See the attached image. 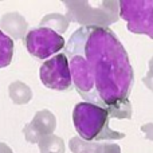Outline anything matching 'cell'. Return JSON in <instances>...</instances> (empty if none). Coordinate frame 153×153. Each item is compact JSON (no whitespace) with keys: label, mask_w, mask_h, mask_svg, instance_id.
Wrapping results in <instances>:
<instances>
[{"label":"cell","mask_w":153,"mask_h":153,"mask_svg":"<svg viewBox=\"0 0 153 153\" xmlns=\"http://www.w3.org/2000/svg\"><path fill=\"white\" fill-rule=\"evenodd\" d=\"M65 51L74 86L85 102L105 109L113 118H132L129 95L134 71L117 35L105 27L82 26Z\"/></svg>","instance_id":"1"},{"label":"cell","mask_w":153,"mask_h":153,"mask_svg":"<svg viewBox=\"0 0 153 153\" xmlns=\"http://www.w3.org/2000/svg\"><path fill=\"white\" fill-rule=\"evenodd\" d=\"M110 116L105 109L89 102H79L73 111V122L82 140L95 143L102 140H120L124 133L116 132L109 126Z\"/></svg>","instance_id":"2"},{"label":"cell","mask_w":153,"mask_h":153,"mask_svg":"<svg viewBox=\"0 0 153 153\" xmlns=\"http://www.w3.org/2000/svg\"><path fill=\"white\" fill-rule=\"evenodd\" d=\"M67 7V19L79 24L93 27H105L118 20L120 1H100L91 4L90 1H63Z\"/></svg>","instance_id":"3"},{"label":"cell","mask_w":153,"mask_h":153,"mask_svg":"<svg viewBox=\"0 0 153 153\" xmlns=\"http://www.w3.org/2000/svg\"><path fill=\"white\" fill-rule=\"evenodd\" d=\"M120 16L128 23L130 32L153 39V0H121Z\"/></svg>","instance_id":"4"},{"label":"cell","mask_w":153,"mask_h":153,"mask_svg":"<svg viewBox=\"0 0 153 153\" xmlns=\"http://www.w3.org/2000/svg\"><path fill=\"white\" fill-rule=\"evenodd\" d=\"M24 43L28 53L38 59L53 56L66 47L63 36L48 27H39L28 31L24 38Z\"/></svg>","instance_id":"5"},{"label":"cell","mask_w":153,"mask_h":153,"mask_svg":"<svg viewBox=\"0 0 153 153\" xmlns=\"http://www.w3.org/2000/svg\"><path fill=\"white\" fill-rule=\"evenodd\" d=\"M39 76L46 87L53 90H69L73 85L71 71L66 54H56L40 66Z\"/></svg>","instance_id":"6"},{"label":"cell","mask_w":153,"mask_h":153,"mask_svg":"<svg viewBox=\"0 0 153 153\" xmlns=\"http://www.w3.org/2000/svg\"><path fill=\"white\" fill-rule=\"evenodd\" d=\"M56 128V118L53 113L48 110H40L35 114L34 120L30 124L24 126L23 132L26 136V140L28 143H39L47 136H51V133Z\"/></svg>","instance_id":"7"},{"label":"cell","mask_w":153,"mask_h":153,"mask_svg":"<svg viewBox=\"0 0 153 153\" xmlns=\"http://www.w3.org/2000/svg\"><path fill=\"white\" fill-rule=\"evenodd\" d=\"M1 26L10 34H12L13 38H22L27 27V23L18 13H7L1 19Z\"/></svg>","instance_id":"8"},{"label":"cell","mask_w":153,"mask_h":153,"mask_svg":"<svg viewBox=\"0 0 153 153\" xmlns=\"http://www.w3.org/2000/svg\"><path fill=\"white\" fill-rule=\"evenodd\" d=\"M13 55V40L0 30V69L10 66Z\"/></svg>","instance_id":"9"},{"label":"cell","mask_w":153,"mask_h":153,"mask_svg":"<svg viewBox=\"0 0 153 153\" xmlns=\"http://www.w3.org/2000/svg\"><path fill=\"white\" fill-rule=\"evenodd\" d=\"M38 144H39L40 153H65L63 140L58 136H47Z\"/></svg>","instance_id":"10"},{"label":"cell","mask_w":153,"mask_h":153,"mask_svg":"<svg viewBox=\"0 0 153 153\" xmlns=\"http://www.w3.org/2000/svg\"><path fill=\"white\" fill-rule=\"evenodd\" d=\"M10 97L15 103H27L32 97L31 89L22 82H15L10 86Z\"/></svg>","instance_id":"11"},{"label":"cell","mask_w":153,"mask_h":153,"mask_svg":"<svg viewBox=\"0 0 153 153\" xmlns=\"http://www.w3.org/2000/svg\"><path fill=\"white\" fill-rule=\"evenodd\" d=\"M98 143H89L81 137H73L70 140V149L74 153H95Z\"/></svg>","instance_id":"12"},{"label":"cell","mask_w":153,"mask_h":153,"mask_svg":"<svg viewBox=\"0 0 153 153\" xmlns=\"http://www.w3.org/2000/svg\"><path fill=\"white\" fill-rule=\"evenodd\" d=\"M95 153H121V148L117 144H100L98 143Z\"/></svg>","instance_id":"13"},{"label":"cell","mask_w":153,"mask_h":153,"mask_svg":"<svg viewBox=\"0 0 153 153\" xmlns=\"http://www.w3.org/2000/svg\"><path fill=\"white\" fill-rule=\"evenodd\" d=\"M143 82L149 90L153 91V58H151L149 61V70H148V74L143 78Z\"/></svg>","instance_id":"14"},{"label":"cell","mask_w":153,"mask_h":153,"mask_svg":"<svg viewBox=\"0 0 153 153\" xmlns=\"http://www.w3.org/2000/svg\"><path fill=\"white\" fill-rule=\"evenodd\" d=\"M141 132L144 133L146 140L153 141V122H148V124L141 126Z\"/></svg>","instance_id":"15"},{"label":"cell","mask_w":153,"mask_h":153,"mask_svg":"<svg viewBox=\"0 0 153 153\" xmlns=\"http://www.w3.org/2000/svg\"><path fill=\"white\" fill-rule=\"evenodd\" d=\"M0 153H13L12 149L10 148V146H7L5 144L0 143Z\"/></svg>","instance_id":"16"}]
</instances>
